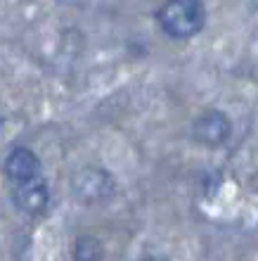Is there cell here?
<instances>
[{"label": "cell", "instance_id": "obj_1", "mask_svg": "<svg viewBox=\"0 0 258 261\" xmlns=\"http://www.w3.org/2000/svg\"><path fill=\"white\" fill-rule=\"evenodd\" d=\"M156 24L173 41H190L206 27V5L202 0H166L156 10Z\"/></svg>", "mask_w": 258, "mask_h": 261}, {"label": "cell", "instance_id": "obj_7", "mask_svg": "<svg viewBox=\"0 0 258 261\" xmlns=\"http://www.w3.org/2000/svg\"><path fill=\"white\" fill-rule=\"evenodd\" d=\"M142 261H166V259H163V256H145Z\"/></svg>", "mask_w": 258, "mask_h": 261}, {"label": "cell", "instance_id": "obj_5", "mask_svg": "<svg viewBox=\"0 0 258 261\" xmlns=\"http://www.w3.org/2000/svg\"><path fill=\"white\" fill-rule=\"evenodd\" d=\"M3 169H5L10 186L26 183V180H34L43 176V162L31 147H14V150H10Z\"/></svg>", "mask_w": 258, "mask_h": 261}, {"label": "cell", "instance_id": "obj_2", "mask_svg": "<svg viewBox=\"0 0 258 261\" xmlns=\"http://www.w3.org/2000/svg\"><path fill=\"white\" fill-rule=\"evenodd\" d=\"M71 195L76 202H81L85 206H104L119 193L114 176L97 164H85L81 169H76L69 180Z\"/></svg>", "mask_w": 258, "mask_h": 261}, {"label": "cell", "instance_id": "obj_3", "mask_svg": "<svg viewBox=\"0 0 258 261\" xmlns=\"http://www.w3.org/2000/svg\"><path fill=\"white\" fill-rule=\"evenodd\" d=\"M190 136L202 147H220V145L230 140L232 121L223 110L209 107V110H202L194 117V121L190 126Z\"/></svg>", "mask_w": 258, "mask_h": 261}, {"label": "cell", "instance_id": "obj_4", "mask_svg": "<svg viewBox=\"0 0 258 261\" xmlns=\"http://www.w3.org/2000/svg\"><path fill=\"white\" fill-rule=\"evenodd\" d=\"M10 197H12L14 206L21 214H26V216H41V214H45V209L50 204L48 180H45V176H41V178L26 180V183L10 186Z\"/></svg>", "mask_w": 258, "mask_h": 261}, {"label": "cell", "instance_id": "obj_6", "mask_svg": "<svg viewBox=\"0 0 258 261\" xmlns=\"http://www.w3.org/2000/svg\"><path fill=\"white\" fill-rule=\"evenodd\" d=\"M74 261H104V245L95 235H78L71 247Z\"/></svg>", "mask_w": 258, "mask_h": 261}]
</instances>
